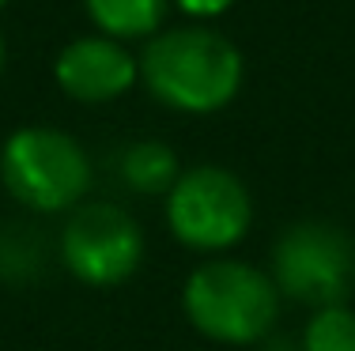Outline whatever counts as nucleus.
Segmentation results:
<instances>
[{
	"instance_id": "nucleus-2",
	"label": "nucleus",
	"mask_w": 355,
	"mask_h": 351,
	"mask_svg": "<svg viewBox=\"0 0 355 351\" xmlns=\"http://www.w3.org/2000/svg\"><path fill=\"white\" fill-rule=\"evenodd\" d=\"M185 321L223 348L265 344L280 317V291L265 269L239 257H205L182 283Z\"/></svg>"
},
{
	"instance_id": "nucleus-15",
	"label": "nucleus",
	"mask_w": 355,
	"mask_h": 351,
	"mask_svg": "<svg viewBox=\"0 0 355 351\" xmlns=\"http://www.w3.org/2000/svg\"><path fill=\"white\" fill-rule=\"evenodd\" d=\"M352 291H355V283H352Z\"/></svg>"
},
{
	"instance_id": "nucleus-3",
	"label": "nucleus",
	"mask_w": 355,
	"mask_h": 351,
	"mask_svg": "<svg viewBox=\"0 0 355 351\" xmlns=\"http://www.w3.org/2000/svg\"><path fill=\"white\" fill-rule=\"evenodd\" d=\"M0 181L27 212L57 215L87 200L91 159L76 136L49 125L15 129L0 147Z\"/></svg>"
},
{
	"instance_id": "nucleus-5",
	"label": "nucleus",
	"mask_w": 355,
	"mask_h": 351,
	"mask_svg": "<svg viewBox=\"0 0 355 351\" xmlns=\"http://www.w3.org/2000/svg\"><path fill=\"white\" fill-rule=\"evenodd\" d=\"M57 257L83 287H121L148 257L144 227L114 200H83L57 234Z\"/></svg>"
},
{
	"instance_id": "nucleus-14",
	"label": "nucleus",
	"mask_w": 355,
	"mask_h": 351,
	"mask_svg": "<svg viewBox=\"0 0 355 351\" xmlns=\"http://www.w3.org/2000/svg\"><path fill=\"white\" fill-rule=\"evenodd\" d=\"M4 4H8V0H0V8H4Z\"/></svg>"
},
{
	"instance_id": "nucleus-7",
	"label": "nucleus",
	"mask_w": 355,
	"mask_h": 351,
	"mask_svg": "<svg viewBox=\"0 0 355 351\" xmlns=\"http://www.w3.org/2000/svg\"><path fill=\"white\" fill-rule=\"evenodd\" d=\"M57 87L76 102H114V98L129 95L140 80V61L121 46V42L106 35L76 38L57 53L53 61Z\"/></svg>"
},
{
	"instance_id": "nucleus-10",
	"label": "nucleus",
	"mask_w": 355,
	"mask_h": 351,
	"mask_svg": "<svg viewBox=\"0 0 355 351\" xmlns=\"http://www.w3.org/2000/svg\"><path fill=\"white\" fill-rule=\"evenodd\" d=\"M46 269V246L35 231H0V283H35Z\"/></svg>"
},
{
	"instance_id": "nucleus-12",
	"label": "nucleus",
	"mask_w": 355,
	"mask_h": 351,
	"mask_svg": "<svg viewBox=\"0 0 355 351\" xmlns=\"http://www.w3.org/2000/svg\"><path fill=\"white\" fill-rule=\"evenodd\" d=\"M234 0H178L185 15H197V19H212V15H223Z\"/></svg>"
},
{
	"instance_id": "nucleus-11",
	"label": "nucleus",
	"mask_w": 355,
	"mask_h": 351,
	"mask_svg": "<svg viewBox=\"0 0 355 351\" xmlns=\"http://www.w3.org/2000/svg\"><path fill=\"white\" fill-rule=\"evenodd\" d=\"M299 351H355V310L348 303L314 310L302 325Z\"/></svg>"
},
{
	"instance_id": "nucleus-8",
	"label": "nucleus",
	"mask_w": 355,
	"mask_h": 351,
	"mask_svg": "<svg viewBox=\"0 0 355 351\" xmlns=\"http://www.w3.org/2000/svg\"><path fill=\"white\" fill-rule=\"evenodd\" d=\"M117 174L132 193L166 197L174 181L182 178V163H178V152L163 140H137L117 159Z\"/></svg>"
},
{
	"instance_id": "nucleus-6",
	"label": "nucleus",
	"mask_w": 355,
	"mask_h": 351,
	"mask_svg": "<svg viewBox=\"0 0 355 351\" xmlns=\"http://www.w3.org/2000/svg\"><path fill=\"white\" fill-rule=\"evenodd\" d=\"M272 276L280 298L314 310L340 306L355 283V242L352 234L325 219L291 223L272 246Z\"/></svg>"
},
{
	"instance_id": "nucleus-13",
	"label": "nucleus",
	"mask_w": 355,
	"mask_h": 351,
	"mask_svg": "<svg viewBox=\"0 0 355 351\" xmlns=\"http://www.w3.org/2000/svg\"><path fill=\"white\" fill-rule=\"evenodd\" d=\"M0 64H4V38H0Z\"/></svg>"
},
{
	"instance_id": "nucleus-1",
	"label": "nucleus",
	"mask_w": 355,
	"mask_h": 351,
	"mask_svg": "<svg viewBox=\"0 0 355 351\" xmlns=\"http://www.w3.org/2000/svg\"><path fill=\"white\" fill-rule=\"evenodd\" d=\"M137 61L144 87L178 114H216L231 106L242 87L239 46L208 27L163 30Z\"/></svg>"
},
{
	"instance_id": "nucleus-4",
	"label": "nucleus",
	"mask_w": 355,
	"mask_h": 351,
	"mask_svg": "<svg viewBox=\"0 0 355 351\" xmlns=\"http://www.w3.org/2000/svg\"><path fill=\"white\" fill-rule=\"evenodd\" d=\"M166 227L174 242L200 257H223L253 227V197L227 166H189L166 193Z\"/></svg>"
},
{
	"instance_id": "nucleus-9",
	"label": "nucleus",
	"mask_w": 355,
	"mask_h": 351,
	"mask_svg": "<svg viewBox=\"0 0 355 351\" xmlns=\"http://www.w3.org/2000/svg\"><path fill=\"white\" fill-rule=\"evenodd\" d=\"M106 38H148L166 15V0H83Z\"/></svg>"
}]
</instances>
